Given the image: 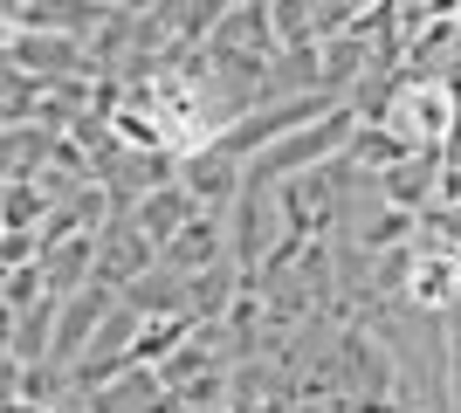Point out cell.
Here are the masks:
<instances>
[{
  "label": "cell",
  "mask_w": 461,
  "mask_h": 413,
  "mask_svg": "<svg viewBox=\"0 0 461 413\" xmlns=\"http://www.w3.org/2000/svg\"><path fill=\"white\" fill-rule=\"evenodd\" d=\"M193 214H207V200L193 193L186 179H173V186H152V193H138V207H131V220L158 241V248H166V241H173Z\"/></svg>",
  "instance_id": "obj_5"
},
{
  "label": "cell",
  "mask_w": 461,
  "mask_h": 413,
  "mask_svg": "<svg viewBox=\"0 0 461 413\" xmlns=\"http://www.w3.org/2000/svg\"><path fill=\"white\" fill-rule=\"evenodd\" d=\"M400 296H406V310H420V317L455 310V303H461V256H420V262H406Z\"/></svg>",
  "instance_id": "obj_4"
},
{
  "label": "cell",
  "mask_w": 461,
  "mask_h": 413,
  "mask_svg": "<svg viewBox=\"0 0 461 413\" xmlns=\"http://www.w3.org/2000/svg\"><path fill=\"white\" fill-rule=\"evenodd\" d=\"M152 262H158V241L145 235L131 214L111 220V228L96 235V283H111V290H131V283L152 269Z\"/></svg>",
  "instance_id": "obj_3"
},
{
  "label": "cell",
  "mask_w": 461,
  "mask_h": 413,
  "mask_svg": "<svg viewBox=\"0 0 461 413\" xmlns=\"http://www.w3.org/2000/svg\"><path fill=\"white\" fill-rule=\"evenodd\" d=\"M351 103H338L330 118H317L310 131H289V138H276L269 145V158H249V186H269V179H283V173H296V166H317L324 152H338L351 138Z\"/></svg>",
  "instance_id": "obj_1"
},
{
  "label": "cell",
  "mask_w": 461,
  "mask_h": 413,
  "mask_svg": "<svg viewBox=\"0 0 461 413\" xmlns=\"http://www.w3.org/2000/svg\"><path fill=\"white\" fill-rule=\"evenodd\" d=\"M111 303V283H83L69 303H62V324H56V345H49V365H69V358H83V345H90L96 331V310Z\"/></svg>",
  "instance_id": "obj_6"
},
{
  "label": "cell",
  "mask_w": 461,
  "mask_h": 413,
  "mask_svg": "<svg viewBox=\"0 0 461 413\" xmlns=\"http://www.w3.org/2000/svg\"><path fill=\"white\" fill-rule=\"evenodd\" d=\"M455 124V103H447V83H406L400 97L385 103V131L400 138L406 152H434Z\"/></svg>",
  "instance_id": "obj_2"
},
{
  "label": "cell",
  "mask_w": 461,
  "mask_h": 413,
  "mask_svg": "<svg viewBox=\"0 0 461 413\" xmlns=\"http://www.w3.org/2000/svg\"><path fill=\"white\" fill-rule=\"evenodd\" d=\"M7 62H14V76H28V69H49V76H77V69H90L69 35H21V28H14V41H7Z\"/></svg>",
  "instance_id": "obj_8"
},
{
  "label": "cell",
  "mask_w": 461,
  "mask_h": 413,
  "mask_svg": "<svg viewBox=\"0 0 461 413\" xmlns=\"http://www.w3.org/2000/svg\"><path fill=\"white\" fill-rule=\"evenodd\" d=\"M221 262V207H207V214H193L186 228H179L166 248H158V269H213Z\"/></svg>",
  "instance_id": "obj_7"
}]
</instances>
